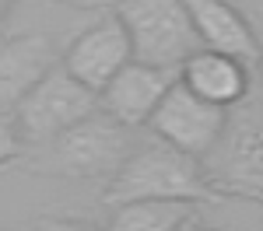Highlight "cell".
Segmentation results:
<instances>
[{
    "mask_svg": "<svg viewBox=\"0 0 263 231\" xmlns=\"http://www.w3.org/2000/svg\"><path fill=\"white\" fill-rule=\"evenodd\" d=\"M57 63V46L46 35H0V109H14Z\"/></svg>",
    "mask_w": 263,
    "mask_h": 231,
    "instance_id": "obj_10",
    "label": "cell"
},
{
    "mask_svg": "<svg viewBox=\"0 0 263 231\" xmlns=\"http://www.w3.org/2000/svg\"><path fill=\"white\" fill-rule=\"evenodd\" d=\"M105 200L116 207V203H130V200L203 203L211 196L200 179V161L155 137L151 144L137 147L123 158V165L112 172V179L105 186Z\"/></svg>",
    "mask_w": 263,
    "mask_h": 231,
    "instance_id": "obj_2",
    "label": "cell"
},
{
    "mask_svg": "<svg viewBox=\"0 0 263 231\" xmlns=\"http://www.w3.org/2000/svg\"><path fill=\"white\" fill-rule=\"evenodd\" d=\"M126 63H130L126 32H123V25H120L116 14H105L102 21H95L91 28H84L81 35L67 46L60 67L74 81H81L88 91L99 95Z\"/></svg>",
    "mask_w": 263,
    "mask_h": 231,
    "instance_id": "obj_7",
    "label": "cell"
},
{
    "mask_svg": "<svg viewBox=\"0 0 263 231\" xmlns=\"http://www.w3.org/2000/svg\"><path fill=\"white\" fill-rule=\"evenodd\" d=\"M112 4H116V0H112Z\"/></svg>",
    "mask_w": 263,
    "mask_h": 231,
    "instance_id": "obj_19",
    "label": "cell"
},
{
    "mask_svg": "<svg viewBox=\"0 0 263 231\" xmlns=\"http://www.w3.org/2000/svg\"><path fill=\"white\" fill-rule=\"evenodd\" d=\"M200 231H218V228H200Z\"/></svg>",
    "mask_w": 263,
    "mask_h": 231,
    "instance_id": "obj_18",
    "label": "cell"
},
{
    "mask_svg": "<svg viewBox=\"0 0 263 231\" xmlns=\"http://www.w3.org/2000/svg\"><path fill=\"white\" fill-rule=\"evenodd\" d=\"M60 4H67V7H81V11H99V7L112 4V0H60Z\"/></svg>",
    "mask_w": 263,
    "mask_h": 231,
    "instance_id": "obj_15",
    "label": "cell"
},
{
    "mask_svg": "<svg viewBox=\"0 0 263 231\" xmlns=\"http://www.w3.org/2000/svg\"><path fill=\"white\" fill-rule=\"evenodd\" d=\"M53 144V165L70 179H112V172L130 154V130L109 119L105 112H91L70 130H63Z\"/></svg>",
    "mask_w": 263,
    "mask_h": 231,
    "instance_id": "obj_5",
    "label": "cell"
},
{
    "mask_svg": "<svg viewBox=\"0 0 263 231\" xmlns=\"http://www.w3.org/2000/svg\"><path fill=\"white\" fill-rule=\"evenodd\" d=\"M176 231H200V217H197V214H193V217H186Z\"/></svg>",
    "mask_w": 263,
    "mask_h": 231,
    "instance_id": "obj_17",
    "label": "cell"
},
{
    "mask_svg": "<svg viewBox=\"0 0 263 231\" xmlns=\"http://www.w3.org/2000/svg\"><path fill=\"white\" fill-rule=\"evenodd\" d=\"M112 14L126 32L134 63L179 70L200 49L182 0H116Z\"/></svg>",
    "mask_w": 263,
    "mask_h": 231,
    "instance_id": "obj_3",
    "label": "cell"
},
{
    "mask_svg": "<svg viewBox=\"0 0 263 231\" xmlns=\"http://www.w3.org/2000/svg\"><path fill=\"white\" fill-rule=\"evenodd\" d=\"M35 231H99L91 221H78V217H42Z\"/></svg>",
    "mask_w": 263,
    "mask_h": 231,
    "instance_id": "obj_14",
    "label": "cell"
},
{
    "mask_svg": "<svg viewBox=\"0 0 263 231\" xmlns=\"http://www.w3.org/2000/svg\"><path fill=\"white\" fill-rule=\"evenodd\" d=\"M95 109H99V95L88 91L81 81H74L57 63L11 109V116H14L21 144H49L63 130H70L74 123H81L84 116H91Z\"/></svg>",
    "mask_w": 263,
    "mask_h": 231,
    "instance_id": "obj_4",
    "label": "cell"
},
{
    "mask_svg": "<svg viewBox=\"0 0 263 231\" xmlns=\"http://www.w3.org/2000/svg\"><path fill=\"white\" fill-rule=\"evenodd\" d=\"M21 137H18V126H14V116L0 109V168L11 165L14 158L21 154Z\"/></svg>",
    "mask_w": 263,
    "mask_h": 231,
    "instance_id": "obj_13",
    "label": "cell"
},
{
    "mask_svg": "<svg viewBox=\"0 0 263 231\" xmlns=\"http://www.w3.org/2000/svg\"><path fill=\"white\" fill-rule=\"evenodd\" d=\"M179 70H162V67H144V63H126L112 81L99 91V112L116 119L126 130L147 126L151 112L158 109L165 91L176 84Z\"/></svg>",
    "mask_w": 263,
    "mask_h": 231,
    "instance_id": "obj_8",
    "label": "cell"
},
{
    "mask_svg": "<svg viewBox=\"0 0 263 231\" xmlns=\"http://www.w3.org/2000/svg\"><path fill=\"white\" fill-rule=\"evenodd\" d=\"M179 84L203 102L218 105V109H232L242 98H249V63L232 60L224 53L197 49L179 67Z\"/></svg>",
    "mask_w": 263,
    "mask_h": 231,
    "instance_id": "obj_11",
    "label": "cell"
},
{
    "mask_svg": "<svg viewBox=\"0 0 263 231\" xmlns=\"http://www.w3.org/2000/svg\"><path fill=\"white\" fill-rule=\"evenodd\" d=\"M190 25L197 32L200 49L224 53L232 60L253 63L260 60V39L253 32V25L224 0H182Z\"/></svg>",
    "mask_w": 263,
    "mask_h": 231,
    "instance_id": "obj_9",
    "label": "cell"
},
{
    "mask_svg": "<svg viewBox=\"0 0 263 231\" xmlns=\"http://www.w3.org/2000/svg\"><path fill=\"white\" fill-rule=\"evenodd\" d=\"M200 179L211 200H263V119L260 102L242 98L224 112V126L200 158Z\"/></svg>",
    "mask_w": 263,
    "mask_h": 231,
    "instance_id": "obj_1",
    "label": "cell"
},
{
    "mask_svg": "<svg viewBox=\"0 0 263 231\" xmlns=\"http://www.w3.org/2000/svg\"><path fill=\"white\" fill-rule=\"evenodd\" d=\"M224 112L228 109H218V105L197 98L193 91H186L176 77V84L165 91V98L158 102V109L151 112V133L172 144L176 151L190 154V158H200L207 147L214 144V137L221 133L224 126Z\"/></svg>",
    "mask_w": 263,
    "mask_h": 231,
    "instance_id": "obj_6",
    "label": "cell"
},
{
    "mask_svg": "<svg viewBox=\"0 0 263 231\" xmlns=\"http://www.w3.org/2000/svg\"><path fill=\"white\" fill-rule=\"evenodd\" d=\"M197 214V203L186 200H130L116 203L105 231H176Z\"/></svg>",
    "mask_w": 263,
    "mask_h": 231,
    "instance_id": "obj_12",
    "label": "cell"
},
{
    "mask_svg": "<svg viewBox=\"0 0 263 231\" xmlns=\"http://www.w3.org/2000/svg\"><path fill=\"white\" fill-rule=\"evenodd\" d=\"M18 0H0V35L7 32V21H11V11H14Z\"/></svg>",
    "mask_w": 263,
    "mask_h": 231,
    "instance_id": "obj_16",
    "label": "cell"
}]
</instances>
